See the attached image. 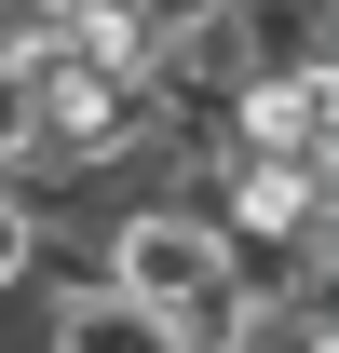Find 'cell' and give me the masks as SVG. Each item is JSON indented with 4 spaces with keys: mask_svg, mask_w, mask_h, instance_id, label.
<instances>
[{
    "mask_svg": "<svg viewBox=\"0 0 339 353\" xmlns=\"http://www.w3.org/2000/svg\"><path fill=\"white\" fill-rule=\"evenodd\" d=\"M95 285H123V299H163L176 326H190V353L231 340V272H217V218L190 204V190H123L109 218L82 231Z\"/></svg>",
    "mask_w": 339,
    "mask_h": 353,
    "instance_id": "obj_1",
    "label": "cell"
},
{
    "mask_svg": "<svg viewBox=\"0 0 339 353\" xmlns=\"http://www.w3.org/2000/svg\"><path fill=\"white\" fill-rule=\"evenodd\" d=\"M0 28H14V0H0Z\"/></svg>",
    "mask_w": 339,
    "mask_h": 353,
    "instance_id": "obj_7",
    "label": "cell"
},
{
    "mask_svg": "<svg viewBox=\"0 0 339 353\" xmlns=\"http://www.w3.org/2000/svg\"><path fill=\"white\" fill-rule=\"evenodd\" d=\"M28 14H54V28H95V14H123V0H28Z\"/></svg>",
    "mask_w": 339,
    "mask_h": 353,
    "instance_id": "obj_6",
    "label": "cell"
},
{
    "mask_svg": "<svg viewBox=\"0 0 339 353\" xmlns=\"http://www.w3.org/2000/svg\"><path fill=\"white\" fill-rule=\"evenodd\" d=\"M28 136H41V109H28V82L0 68V163H28Z\"/></svg>",
    "mask_w": 339,
    "mask_h": 353,
    "instance_id": "obj_5",
    "label": "cell"
},
{
    "mask_svg": "<svg viewBox=\"0 0 339 353\" xmlns=\"http://www.w3.org/2000/svg\"><path fill=\"white\" fill-rule=\"evenodd\" d=\"M217 150H245V163H339V82H231L217 95Z\"/></svg>",
    "mask_w": 339,
    "mask_h": 353,
    "instance_id": "obj_2",
    "label": "cell"
},
{
    "mask_svg": "<svg viewBox=\"0 0 339 353\" xmlns=\"http://www.w3.org/2000/svg\"><path fill=\"white\" fill-rule=\"evenodd\" d=\"M28 353H190V326H176L163 299H123V285L68 272V285H41V326H28Z\"/></svg>",
    "mask_w": 339,
    "mask_h": 353,
    "instance_id": "obj_3",
    "label": "cell"
},
{
    "mask_svg": "<svg viewBox=\"0 0 339 353\" xmlns=\"http://www.w3.org/2000/svg\"><path fill=\"white\" fill-rule=\"evenodd\" d=\"M245 82H339V0H231Z\"/></svg>",
    "mask_w": 339,
    "mask_h": 353,
    "instance_id": "obj_4",
    "label": "cell"
}]
</instances>
